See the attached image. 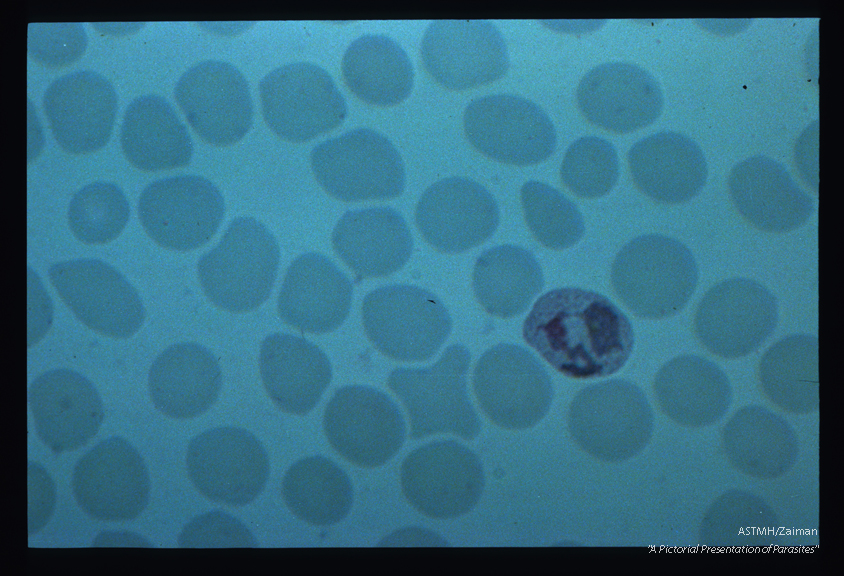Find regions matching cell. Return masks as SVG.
<instances>
[{
  "label": "cell",
  "instance_id": "30",
  "mask_svg": "<svg viewBox=\"0 0 844 576\" xmlns=\"http://www.w3.org/2000/svg\"><path fill=\"white\" fill-rule=\"evenodd\" d=\"M120 140L126 158L145 171L185 166L194 150L188 129L173 106L156 94L139 96L128 105Z\"/></svg>",
  "mask_w": 844,
  "mask_h": 576
},
{
  "label": "cell",
  "instance_id": "36",
  "mask_svg": "<svg viewBox=\"0 0 844 576\" xmlns=\"http://www.w3.org/2000/svg\"><path fill=\"white\" fill-rule=\"evenodd\" d=\"M526 222L543 245L564 249L576 244L585 233L578 206L553 186L529 180L521 188Z\"/></svg>",
  "mask_w": 844,
  "mask_h": 576
},
{
  "label": "cell",
  "instance_id": "37",
  "mask_svg": "<svg viewBox=\"0 0 844 576\" xmlns=\"http://www.w3.org/2000/svg\"><path fill=\"white\" fill-rule=\"evenodd\" d=\"M130 215L121 188L108 181H95L80 188L68 208L69 226L86 243H106L116 238Z\"/></svg>",
  "mask_w": 844,
  "mask_h": 576
},
{
  "label": "cell",
  "instance_id": "33",
  "mask_svg": "<svg viewBox=\"0 0 844 576\" xmlns=\"http://www.w3.org/2000/svg\"><path fill=\"white\" fill-rule=\"evenodd\" d=\"M544 286L540 263L531 251L514 244L485 250L473 271V288L490 314L509 318L523 313Z\"/></svg>",
  "mask_w": 844,
  "mask_h": 576
},
{
  "label": "cell",
  "instance_id": "17",
  "mask_svg": "<svg viewBox=\"0 0 844 576\" xmlns=\"http://www.w3.org/2000/svg\"><path fill=\"white\" fill-rule=\"evenodd\" d=\"M48 274L63 301L89 328L125 338L142 326L145 309L138 292L108 263L94 258L67 260L52 264Z\"/></svg>",
  "mask_w": 844,
  "mask_h": 576
},
{
  "label": "cell",
  "instance_id": "14",
  "mask_svg": "<svg viewBox=\"0 0 844 576\" xmlns=\"http://www.w3.org/2000/svg\"><path fill=\"white\" fill-rule=\"evenodd\" d=\"M140 221L149 236L175 250L204 245L225 214L221 191L200 175L182 174L148 184L139 197Z\"/></svg>",
  "mask_w": 844,
  "mask_h": 576
},
{
  "label": "cell",
  "instance_id": "25",
  "mask_svg": "<svg viewBox=\"0 0 844 576\" xmlns=\"http://www.w3.org/2000/svg\"><path fill=\"white\" fill-rule=\"evenodd\" d=\"M729 188L740 213L757 228L787 232L805 224L813 199L794 181L786 166L765 155L737 163Z\"/></svg>",
  "mask_w": 844,
  "mask_h": 576
},
{
  "label": "cell",
  "instance_id": "23",
  "mask_svg": "<svg viewBox=\"0 0 844 576\" xmlns=\"http://www.w3.org/2000/svg\"><path fill=\"white\" fill-rule=\"evenodd\" d=\"M28 400L40 439L57 453L88 442L104 416L97 389L72 369H52L38 376L29 387Z\"/></svg>",
  "mask_w": 844,
  "mask_h": 576
},
{
  "label": "cell",
  "instance_id": "29",
  "mask_svg": "<svg viewBox=\"0 0 844 576\" xmlns=\"http://www.w3.org/2000/svg\"><path fill=\"white\" fill-rule=\"evenodd\" d=\"M148 384L159 411L177 419L191 418L204 413L217 400L222 371L208 348L195 342H180L155 359Z\"/></svg>",
  "mask_w": 844,
  "mask_h": 576
},
{
  "label": "cell",
  "instance_id": "9",
  "mask_svg": "<svg viewBox=\"0 0 844 576\" xmlns=\"http://www.w3.org/2000/svg\"><path fill=\"white\" fill-rule=\"evenodd\" d=\"M473 388L487 417L506 429L536 425L548 413L554 389L540 360L526 348L501 343L482 354Z\"/></svg>",
  "mask_w": 844,
  "mask_h": 576
},
{
  "label": "cell",
  "instance_id": "40",
  "mask_svg": "<svg viewBox=\"0 0 844 576\" xmlns=\"http://www.w3.org/2000/svg\"><path fill=\"white\" fill-rule=\"evenodd\" d=\"M178 544L185 548L257 547L253 534L237 518L221 511L196 516L180 533Z\"/></svg>",
  "mask_w": 844,
  "mask_h": 576
},
{
  "label": "cell",
  "instance_id": "10",
  "mask_svg": "<svg viewBox=\"0 0 844 576\" xmlns=\"http://www.w3.org/2000/svg\"><path fill=\"white\" fill-rule=\"evenodd\" d=\"M401 485L421 513L451 519L469 512L480 500L485 475L479 457L454 440L427 443L413 450L401 466Z\"/></svg>",
  "mask_w": 844,
  "mask_h": 576
},
{
  "label": "cell",
  "instance_id": "27",
  "mask_svg": "<svg viewBox=\"0 0 844 576\" xmlns=\"http://www.w3.org/2000/svg\"><path fill=\"white\" fill-rule=\"evenodd\" d=\"M259 366L274 403L298 415L317 405L332 379V365L324 351L304 337L283 332L263 340Z\"/></svg>",
  "mask_w": 844,
  "mask_h": 576
},
{
  "label": "cell",
  "instance_id": "32",
  "mask_svg": "<svg viewBox=\"0 0 844 576\" xmlns=\"http://www.w3.org/2000/svg\"><path fill=\"white\" fill-rule=\"evenodd\" d=\"M342 72L347 86L361 100L379 106L395 105L412 91V62L393 38L364 34L345 51Z\"/></svg>",
  "mask_w": 844,
  "mask_h": 576
},
{
  "label": "cell",
  "instance_id": "28",
  "mask_svg": "<svg viewBox=\"0 0 844 576\" xmlns=\"http://www.w3.org/2000/svg\"><path fill=\"white\" fill-rule=\"evenodd\" d=\"M332 242L337 254L361 278L399 270L413 250L403 215L388 206L346 211L334 228Z\"/></svg>",
  "mask_w": 844,
  "mask_h": 576
},
{
  "label": "cell",
  "instance_id": "34",
  "mask_svg": "<svg viewBox=\"0 0 844 576\" xmlns=\"http://www.w3.org/2000/svg\"><path fill=\"white\" fill-rule=\"evenodd\" d=\"M282 493L298 518L316 526H330L343 520L354 496L347 473L323 456L306 457L294 463L284 476Z\"/></svg>",
  "mask_w": 844,
  "mask_h": 576
},
{
  "label": "cell",
  "instance_id": "20",
  "mask_svg": "<svg viewBox=\"0 0 844 576\" xmlns=\"http://www.w3.org/2000/svg\"><path fill=\"white\" fill-rule=\"evenodd\" d=\"M416 222L435 248L462 252L494 234L500 210L495 197L482 184L468 177L451 176L425 190L417 203Z\"/></svg>",
  "mask_w": 844,
  "mask_h": 576
},
{
  "label": "cell",
  "instance_id": "16",
  "mask_svg": "<svg viewBox=\"0 0 844 576\" xmlns=\"http://www.w3.org/2000/svg\"><path fill=\"white\" fill-rule=\"evenodd\" d=\"M779 319L776 297L763 284L733 278L713 286L702 299L695 327L699 340L716 355L745 356L761 346Z\"/></svg>",
  "mask_w": 844,
  "mask_h": 576
},
{
  "label": "cell",
  "instance_id": "38",
  "mask_svg": "<svg viewBox=\"0 0 844 576\" xmlns=\"http://www.w3.org/2000/svg\"><path fill=\"white\" fill-rule=\"evenodd\" d=\"M560 173L564 184L576 195L601 197L610 192L619 179L616 147L600 136L580 137L566 150Z\"/></svg>",
  "mask_w": 844,
  "mask_h": 576
},
{
  "label": "cell",
  "instance_id": "2",
  "mask_svg": "<svg viewBox=\"0 0 844 576\" xmlns=\"http://www.w3.org/2000/svg\"><path fill=\"white\" fill-rule=\"evenodd\" d=\"M698 279L691 250L662 234H645L629 241L612 267V284L618 297L643 318L660 319L681 311Z\"/></svg>",
  "mask_w": 844,
  "mask_h": 576
},
{
  "label": "cell",
  "instance_id": "19",
  "mask_svg": "<svg viewBox=\"0 0 844 576\" xmlns=\"http://www.w3.org/2000/svg\"><path fill=\"white\" fill-rule=\"evenodd\" d=\"M421 55L427 71L449 89L465 90L502 77L509 67L505 38L487 20H435Z\"/></svg>",
  "mask_w": 844,
  "mask_h": 576
},
{
  "label": "cell",
  "instance_id": "24",
  "mask_svg": "<svg viewBox=\"0 0 844 576\" xmlns=\"http://www.w3.org/2000/svg\"><path fill=\"white\" fill-rule=\"evenodd\" d=\"M353 284L328 257L309 252L288 267L278 297L280 317L305 332L326 333L348 317Z\"/></svg>",
  "mask_w": 844,
  "mask_h": 576
},
{
  "label": "cell",
  "instance_id": "39",
  "mask_svg": "<svg viewBox=\"0 0 844 576\" xmlns=\"http://www.w3.org/2000/svg\"><path fill=\"white\" fill-rule=\"evenodd\" d=\"M87 46V34L80 23H31L28 52L51 67H63L79 59Z\"/></svg>",
  "mask_w": 844,
  "mask_h": 576
},
{
  "label": "cell",
  "instance_id": "6",
  "mask_svg": "<svg viewBox=\"0 0 844 576\" xmlns=\"http://www.w3.org/2000/svg\"><path fill=\"white\" fill-rule=\"evenodd\" d=\"M311 166L319 184L344 201L397 197L406 174L395 145L380 132L356 128L316 145Z\"/></svg>",
  "mask_w": 844,
  "mask_h": 576
},
{
  "label": "cell",
  "instance_id": "7",
  "mask_svg": "<svg viewBox=\"0 0 844 576\" xmlns=\"http://www.w3.org/2000/svg\"><path fill=\"white\" fill-rule=\"evenodd\" d=\"M362 319L371 342L383 354L401 361L431 358L452 328L443 302L427 289L409 284L369 292L363 300Z\"/></svg>",
  "mask_w": 844,
  "mask_h": 576
},
{
  "label": "cell",
  "instance_id": "8",
  "mask_svg": "<svg viewBox=\"0 0 844 576\" xmlns=\"http://www.w3.org/2000/svg\"><path fill=\"white\" fill-rule=\"evenodd\" d=\"M262 111L280 137L304 142L339 126L347 103L332 76L310 62L275 68L259 84Z\"/></svg>",
  "mask_w": 844,
  "mask_h": 576
},
{
  "label": "cell",
  "instance_id": "12",
  "mask_svg": "<svg viewBox=\"0 0 844 576\" xmlns=\"http://www.w3.org/2000/svg\"><path fill=\"white\" fill-rule=\"evenodd\" d=\"M188 474L207 498L231 506L253 501L270 472L268 454L249 431L232 426L209 429L194 437L187 451Z\"/></svg>",
  "mask_w": 844,
  "mask_h": 576
},
{
  "label": "cell",
  "instance_id": "22",
  "mask_svg": "<svg viewBox=\"0 0 844 576\" xmlns=\"http://www.w3.org/2000/svg\"><path fill=\"white\" fill-rule=\"evenodd\" d=\"M584 116L605 129L628 133L653 123L662 113L664 96L655 77L641 66L611 61L590 69L577 88Z\"/></svg>",
  "mask_w": 844,
  "mask_h": 576
},
{
  "label": "cell",
  "instance_id": "4",
  "mask_svg": "<svg viewBox=\"0 0 844 576\" xmlns=\"http://www.w3.org/2000/svg\"><path fill=\"white\" fill-rule=\"evenodd\" d=\"M470 360L466 346L453 344L431 367H401L390 373L388 386L408 411L412 438L452 433L471 440L481 432L467 389Z\"/></svg>",
  "mask_w": 844,
  "mask_h": 576
},
{
  "label": "cell",
  "instance_id": "35",
  "mask_svg": "<svg viewBox=\"0 0 844 576\" xmlns=\"http://www.w3.org/2000/svg\"><path fill=\"white\" fill-rule=\"evenodd\" d=\"M817 337L793 334L774 344L760 363L766 394L789 411L814 410L818 402Z\"/></svg>",
  "mask_w": 844,
  "mask_h": 576
},
{
  "label": "cell",
  "instance_id": "18",
  "mask_svg": "<svg viewBox=\"0 0 844 576\" xmlns=\"http://www.w3.org/2000/svg\"><path fill=\"white\" fill-rule=\"evenodd\" d=\"M174 94L194 131L206 142L227 146L253 123V101L244 75L229 62L205 60L187 69Z\"/></svg>",
  "mask_w": 844,
  "mask_h": 576
},
{
  "label": "cell",
  "instance_id": "21",
  "mask_svg": "<svg viewBox=\"0 0 844 576\" xmlns=\"http://www.w3.org/2000/svg\"><path fill=\"white\" fill-rule=\"evenodd\" d=\"M43 107L59 145L67 152L84 154L109 141L118 99L106 77L80 70L54 80L44 93Z\"/></svg>",
  "mask_w": 844,
  "mask_h": 576
},
{
  "label": "cell",
  "instance_id": "3",
  "mask_svg": "<svg viewBox=\"0 0 844 576\" xmlns=\"http://www.w3.org/2000/svg\"><path fill=\"white\" fill-rule=\"evenodd\" d=\"M279 260L280 249L270 230L259 220L242 216L233 219L218 245L200 257L198 275L214 304L246 312L270 296Z\"/></svg>",
  "mask_w": 844,
  "mask_h": 576
},
{
  "label": "cell",
  "instance_id": "15",
  "mask_svg": "<svg viewBox=\"0 0 844 576\" xmlns=\"http://www.w3.org/2000/svg\"><path fill=\"white\" fill-rule=\"evenodd\" d=\"M72 489L78 505L93 518L126 521L138 517L147 506L150 478L136 448L113 436L77 462Z\"/></svg>",
  "mask_w": 844,
  "mask_h": 576
},
{
  "label": "cell",
  "instance_id": "13",
  "mask_svg": "<svg viewBox=\"0 0 844 576\" xmlns=\"http://www.w3.org/2000/svg\"><path fill=\"white\" fill-rule=\"evenodd\" d=\"M471 144L500 162L531 165L546 160L557 144L556 128L545 110L514 94L472 100L464 113Z\"/></svg>",
  "mask_w": 844,
  "mask_h": 576
},
{
  "label": "cell",
  "instance_id": "5",
  "mask_svg": "<svg viewBox=\"0 0 844 576\" xmlns=\"http://www.w3.org/2000/svg\"><path fill=\"white\" fill-rule=\"evenodd\" d=\"M568 423L573 439L584 451L604 461H620L646 446L653 431V412L635 383L611 379L577 393Z\"/></svg>",
  "mask_w": 844,
  "mask_h": 576
},
{
  "label": "cell",
  "instance_id": "11",
  "mask_svg": "<svg viewBox=\"0 0 844 576\" xmlns=\"http://www.w3.org/2000/svg\"><path fill=\"white\" fill-rule=\"evenodd\" d=\"M323 424L332 447L362 467L385 464L405 441L406 425L397 404L367 385L339 388L327 404Z\"/></svg>",
  "mask_w": 844,
  "mask_h": 576
},
{
  "label": "cell",
  "instance_id": "26",
  "mask_svg": "<svg viewBox=\"0 0 844 576\" xmlns=\"http://www.w3.org/2000/svg\"><path fill=\"white\" fill-rule=\"evenodd\" d=\"M630 171L636 185L649 197L681 203L704 187L708 165L701 147L689 136L659 131L635 142L629 152Z\"/></svg>",
  "mask_w": 844,
  "mask_h": 576
},
{
  "label": "cell",
  "instance_id": "1",
  "mask_svg": "<svg viewBox=\"0 0 844 576\" xmlns=\"http://www.w3.org/2000/svg\"><path fill=\"white\" fill-rule=\"evenodd\" d=\"M523 337L551 366L576 379L618 372L635 345L628 316L608 297L580 287L555 288L535 302Z\"/></svg>",
  "mask_w": 844,
  "mask_h": 576
},
{
  "label": "cell",
  "instance_id": "31",
  "mask_svg": "<svg viewBox=\"0 0 844 576\" xmlns=\"http://www.w3.org/2000/svg\"><path fill=\"white\" fill-rule=\"evenodd\" d=\"M655 393L661 409L683 425H703L728 409L732 389L714 362L697 355H681L658 371Z\"/></svg>",
  "mask_w": 844,
  "mask_h": 576
}]
</instances>
